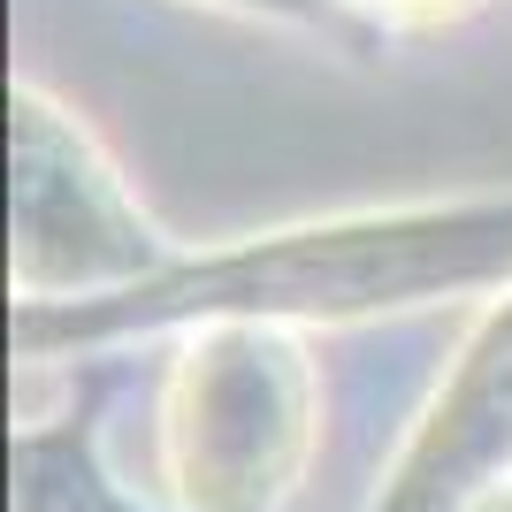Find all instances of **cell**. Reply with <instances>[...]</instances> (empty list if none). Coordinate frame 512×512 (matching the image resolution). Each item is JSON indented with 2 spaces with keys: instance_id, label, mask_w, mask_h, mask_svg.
Segmentation results:
<instances>
[{
  "instance_id": "1",
  "label": "cell",
  "mask_w": 512,
  "mask_h": 512,
  "mask_svg": "<svg viewBox=\"0 0 512 512\" xmlns=\"http://www.w3.org/2000/svg\"><path fill=\"white\" fill-rule=\"evenodd\" d=\"M169 451L192 505L253 512L306 451V367L268 329H214L169 383Z\"/></svg>"
},
{
  "instance_id": "3",
  "label": "cell",
  "mask_w": 512,
  "mask_h": 512,
  "mask_svg": "<svg viewBox=\"0 0 512 512\" xmlns=\"http://www.w3.org/2000/svg\"><path fill=\"white\" fill-rule=\"evenodd\" d=\"M497 444H512V321H497L490 344L474 352V367L451 383V406L428 428L421 459H413V482L436 490L444 474L474 467V459H497Z\"/></svg>"
},
{
  "instance_id": "5",
  "label": "cell",
  "mask_w": 512,
  "mask_h": 512,
  "mask_svg": "<svg viewBox=\"0 0 512 512\" xmlns=\"http://www.w3.org/2000/svg\"><path fill=\"white\" fill-rule=\"evenodd\" d=\"M375 8H398V16H413V8H444V0H375Z\"/></svg>"
},
{
  "instance_id": "6",
  "label": "cell",
  "mask_w": 512,
  "mask_h": 512,
  "mask_svg": "<svg viewBox=\"0 0 512 512\" xmlns=\"http://www.w3.org/2000/svg\"><path fill=\"white\" fill-rule=\"evenodd\" d=\"M260 8H291V0H260Z\"/></svg>"
},
{
  "instance_id": "4",
  "label": "cell",
  "mask_w": 512,
  "mask_h": 512,
  "mask_svg": "<svg viewBox=\"0 0 512 512\" xmlns=\"http://www.w3.org/2000/svg\"><path fill=\"white\" fill-rule=\"evenodd\" d=\"M467 512H512V474H505V482H490V490L474 497V505H467Z\"/></svg>"
},
{
  "instance_id": "2",
  "label": "cell",
  "mask_w": 512,
  "mask_h": 512,
  "mask_svg": "<svg viewBox=\"0 0 512 512\" xmlns=\"http://www.w3.org/2000/svg\"><path fill=\"white\" fill-rule=\"evenodd\" d=\"M146 260V230L92 161L85 130H69L39 92H16V283L31 299H69L146 276Z\"/></svg>"
}]
</instances>
